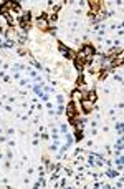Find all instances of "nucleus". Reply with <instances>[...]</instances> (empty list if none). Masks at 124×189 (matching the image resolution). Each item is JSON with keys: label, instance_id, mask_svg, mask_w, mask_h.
Masks as SVG:
<instances>
[{"label": "nucleus", "instance_id": "nucleus-1", "mask_svg": "<svg viewBox=\"0 0 124 189\" xmlns=\"http://www.w3.org/2000/svg\"><path fill=\"white\" fill-rule=\"evenodd\" d=\"M93 53H94V48H93V47H90V45H86V47H84L83 50L80 51V58H78V60L86 61V60H90V58L93 57Z\"/></svg>", "mask_w": 124, "mask_h": 189}, {"label": "nucleus", "instance_id": "nucleus-2", "mask_svg": "<svg viewBox=\"0 0 124 189\" xmlns=\"http://www.w3.org/2000/svg\"><path fill=\"white\" fill-rule=\"evenodd\" d=\"M81 106H83V110L86 111V113H90V111L93 110V101H90V100H83V101H81Z\"/></svg>", "mask_w": 124, "mask_h": 189}, {"label": "nucleus", "instance_id": "nucleus-3", "mask_svg": "<svg viewBox=\"0 0 124 189\" xmlns=\"http://www.w3.org/2000/svg\"><path fill=\"white\" fill-rule=\"evenodd\" d=\"M66 113H68L70 118H74V114H76V108H74V103H70L68 106H66Z\"/></svg>", "mask_w": 124, "mask_h": 189}, {"label": "nucleus", "instance_id": "nucleus-4", "mask_svg": "<svg viewBox=\"0 0 124 189\" xmlns=\"http://www.w3.org/2000/svg\"><path fill=\"white\" fill-rule=\"evenodd\" d=\"M38 27H41V28H48V22L45 18H38Z\"/></svg>", "mask_w": 124, "mask_h": 189}, {"label": "nucleus", "instance_id": "nucleus-5", "mask_svg": "<svg viewBox=\"0 0 124 189\" xmlns=\"http://www.w3.org/2000/svg\"><path fill=\"white\" fill-rule=\"evenodd\" d=\"M90 5H91V10H93V12H96L99 8V2H90Z\"/></svg>", "mask_w": 124, "mask_h": 189}, {"label": "nucleus", "instance_id": "nucleus-6", "mask_svg": "<svg viewBox=\"0 0 124 189\" xmlns=\"http://www.w3.org/2000/svg\"><path fill=\"white\" fill-rule=\"evenodd\" d=\"M88 100H90V101H96V94H94V91H91V93H90Z\"/></svg>", "mask_w": 124, "mask_h": 189}]
</instances>
